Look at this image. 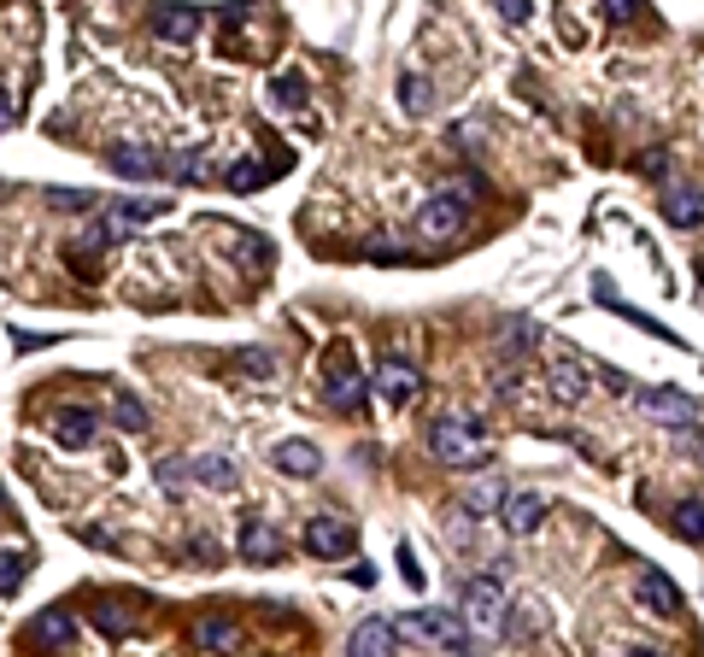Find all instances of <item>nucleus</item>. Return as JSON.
I'll return each instance as SVG.
<instances>
[{"label": "nucleus", "mask_w": 704, "mask_h": 657, "mask_svg": "<svg viewBox=\"0 0 704 657\" xmlns=\"http://www.w3.org/2000/svg\"><path fill=\"white\" fill-rule=\"evenodd\" d=\"M235 364L253 370V376H271V370H276V358H271V353H253V346H247V353H235Z\"/></svg>", "instance_id": "36"}, {"label": "nucleus", "mask_w": 704, "mask_h": 657, "mask_svg": "<svg viewBox=\"0 0 704 657\" xmlns=\"http://www.w3.org/2000/svg\"><path fill=\"white\" fill-rule=\"evenodd\" d=\"M370 382H376V394L388 400V405H411V400H418L423 394V382H418V370H411L400 353H388L382 364H376V376H370Z\"/></svg>", "instance_id": "11"}, {"label": "nucleus", "mask_w": 704, "mask_h": 657, "mask_svg": "<svg viewBox=\"0 0 704 657\" xmlns=\"http://www.w3.org/2000/svg\"><path fill=\"white\" fill-rule=\"evenodd\" d=\"M664 218L681 223V230H698L704 223V189H670L664 194Z\"/></svg>", "instance_id": "25"}, {"label": "nucleus", "mask_w": 704, "mask_h": 657, "mask_svg": "<svg viewBox=\"0 0 704 657\" xmlns=\"http://www.w3.org/2000/svg\"><path fill=\"white\" fill-rule=\"evenodd\" d=\"M605 12L616 18V24H628V18L640 12V0H605Z\"/></svg>", "instance_id": "40"}, {"label": "nucleus", "mask_w": 704, "mask_h": 657, "mask_svg": "<svg viewBox=\"0 0 704 657\" xmlns=\"http://www.w3.org/2000/svg\"><path fill=\"white\" fill-rule=\"evenodd\" d=\"M464 628H475V634H500L505 628V587L493 582V575H482V582L464 587Z\"/></svg>", "instance_id": "4"}, {"label": "nucleus", "mask_w": 704, "mask_h": 657, "mask_svg": "<svg viewBox=\"0 0 704 657\" xmlns=\"http://www.w3.org/2000/svg\"><path fill=\"white\" fill-rule=\"evenodd\" d=\"M628 657H664V651H652V646H640V651H628Z\"/></svg>", "instance_id": "44"}, {"label": "nucleus", "mask_w": 704, "mask_h": 657, "mask_svg": "<svg viewBox=\"0 0 704 657\" xmlns=\"http://www.w3.org/2000/svg\"><path fill=\"white\" fill-rule=\"evenodd\" d=\"M352 546H359L352 517H312L305 523V552H318V558H346Z\"/></svg>", "instance_id": "10"}, {"label": "nucleus", "mask_w": 704, "mask_h": 657, "mask_svg": "<svg viewBox=\"0 0 704 657\" xmlns=\"http://www.w3.org/2000/svg\"><path fill=\"white\" fill-rule=\"evenodd\" d=\"M189 558H194V564H205V569H218V564H223V552H218V540L194 534V540H189Z\"/></svg>", "instance_id": "34"}, {"label": "nucleus", "mask_w": 704, "mask_h": 657, "mask_svg": "<svg viewBox=\"0 0 704 657\" xmlns=\"http://www.w3.org/2000/svg\"><path fill=\"white\" fill-rule=\"evenodd\" d=\"M112 423L130 428V435H148V405H141L135 394H118L112 400Z\"/></svg>", "instance_id": "30"}, {"label": "nucleus", "mask_w": 704, "mask_h": 657, "mask_svg": "<svg viewBox=\"0 0 704 657\" xmlns=\"http://www.w3.org/2000/svg\"><path fill=\"white\" fill-rule=\"evenodd\" d=\"M107 164L118 176L130 182H153V176H171V153H159L153 141H118V148L107 153Z\"/></svg>", "instance_id": "5"}, {"label": "nucleus", "mask_w": 704, "mask_h": 657, "mask_svg": "<svg viewBox=\"0 0 704 657\" xmlns=\"http://www.w3.org/2000/svg\"><path fill=\"white\" fill-rule=\"evenodd\" d=\"M429 452L446 469H470V464H487L493 458V435L475 417H434L429 423Z\"/></svg>", "instance_id": "1"}, {"label": "nucleus", "mask_w": 704, "mask_h": 657, "mask_svg": "<svg viewBox=\"0 0 704 657\" xmlns=\"http://www.w3.org/2000/svg\"><path fill=\"white\" fill-rule=\"evenodd\" d=\"M634 593H640V605H646L652 616H681V587L657 564H646L634 575Z\"/></svg>", "instance_id": "12"}, {"label": "nucleus", "mask_w": 704, "mask_h": 657, "mask_svg": "<svg viewBox=\"0 0 704 657\" xmlns=\"http://www.w3.org/2000/svg\"><path fill=\"white\" fill-rule=\"evenodd\" d=\"M94 628L107 634V640H130V634L141 628L135 599H94Z\"/></svg>", "instance_id": "19"}, {"label": "nucleus", "mask_w": 704, "mask_h": 657, "mask_svg": "<svg viewBox=\"0 0 704 657\" xmlns=\"http://www.w3.org/2000/svg\"><path fill=\"white\" fill-rule=\"evenodd\" d=\"M500 523H505V534L523 540V534H534L546 523V499H541V493H511V499L500 505Z\"/></svg>", "instance_id": "15"}, {"label": "nucleus", "mask_w": 704, "mask_h": 657, "mask_svg": "<svg viewBox=\"0 0 704 657\" xmlns=\"http://www.w3.org/2000/svg\"><path fill=\"white\" fill-rule=\"evenodd\" d=\"M53 335H24V328H18V335H12V346H18V353H36V346H48Z\"/></svg>", "instance_id": "42"}, {"label": "nucleus", "mask_w": 704, "mask_h": 657, "mask_svg": "<svg viewBox=\"0 0 704 657\" xmlns=\"http://www.w3.org/2000/svg\"><path fill=\"white\" fill-rule=\"evenodd\" d=\"M48 205H59V212H94V194L89 189H48Z\"/></svg>", "instance_id": "33"}, {"label": "nucleus", "mask_w": 704, "mask_h": 657, "mask_svg": "<svg viewBox=\"0 0 704 657\" xmlns=\"http://www.w3.org/2000/svg\"><path fill=\"white\" fill-rule=\"evenodd\" d=\"M12 118H18V100H12V89H7V82H0V130H7Z\"/></svg>", "instance_id": "41"}, {"label": "nucleus", "mask_w": 704, "mask_h": 657, "mask_svg": "<svg viewBox=\"0 0 704 657\" xmlns=\"http://www.w3.org/2000/svg\"><path fill=\"white\" fill-rule=\"evenodd\" d=\"M493 7H500L505 24H529V0H493Z\"/></svg>", "instance_id": "38"}, {"label": "nucleus", "mask_w": 704, "mask_h": 657, "mask_svg": "<svg viewBox=\"0 0 704 657\" xmlns=\"http://www.w3.org/2000/svg\"><path fill=\"white\" fill-rule=\"evenodd\" d=\"M189 482H200V487H212V493H230L241 476H235V464L223 458V452H200V458L189 464Z\"/></svg>", "instance_id": "23"}, {"label": "nucleus", "mask_w": 704, "mask_h": 657, "mask_svg": "<svg viewBox=\"0 0 704 657\" xmlns=\"http://www.w3.org/2000/svg\"><path fill=\"white\" fill-rule=\"evenodd\" d=\"M276 558H282V534L264 517H247L241 523V564H276Z\"/></svg>", "instance_id": "14"}, {"label": "nucleus", "mask_w": 704, "mask_h": 657, "mask_svg": "<svg viewBox=\"0 0 704 657\" xmlns=\"http://www.w3.org/2000/svg\"><path fill=\"white\" fill-rule=\"evenodd\" d=\"M159 487L164 493H182V487H189V464H164L159 458Z\"/></svg>", "instance_id": "35"}, {"label": "nucleus", "mask_w": 704, "mask_h": 657, "mask_svg": "<svg viewBox=\"0 0 704 657\" xmlns=\"http://www.w3.org/2000/svg\"><path fill=\"white\" fill-rule=\"evenodd\" d=\"M346 657H393V623L388 616H364L346 640Z\"/></svg>", "instance_id": "16"}, {"label": "nucleus", "mask_w": 704, "mask_h": 657, "mask_svg": "<svg viewBox=\"0 0 704 657\" xmlns=\"http://www.w3.org/2000/svg\"><path fill=\"white\" fill-rule=\"evenodd\" d=\"M552 394L564 400V405H582V400H587V364L575 358L570 346H564V353H557V364H552Z\"/></svg>", "instance_id": "20"}, {"label": "nucleus", "mask_w": 704, "mask_h": 657, "mask_svg": "<svg viewBox=\"0 0 704 657\" xmlns=\"http://www.w3.org/2000/svg\"><path fill=\"white\" fill-rule=\"evenodd\" d=\"M200 24H205V12L189 7V0H159L153 7V36L164 41V48H189V41L200 36Z\"/></svg>", "instance_id": "8"}, {"label": "nucleus", "mask_w": 704, "mask_h": 657, "mask_svg": "<svg viewBox=\"0 0 704 657\" xmlns=\"http://www.w3.org/2000/svg\"><path fill=\"white\" fill-rule=\"evenodd\" d=\"M112 246V235H107V223H94V230H82V241L71 246V271H82V276H94V264H100V253Z\"/></svg>", "instance_id": "26"}, {"label": "nucleus", "mask_w": 704, "mask_h": 657, "mask_svg": "<svg viewBox=\"0 0 704 657\" xmlns=\"http://www.w3.org/2000/svg\"><path fill=\"white\" fill-rule=\"evenodd\" d=\"M393 640H429L441 651H459V646H470V628L459 610H405L393 623Z\"/></svg>", "instance_id": "2"}, {"label": "nucleus", "mask_w": 704, "mask_h": 657, "mask_svg": "<svg viewBox=\"0 0 704 657\" xmlns=\"http://www.w3.org/2000/svg\"><path fill=\"white\" fill-rule=\"evenodd\" d=\"M400 569H405L411 587H423V569H418V558H411V540H400Z\"/></svg>", "instance_id": "39"}, {"label": "nucleus", "mask_w": 704, "mask_h": 657, "mask_svg": "<svg viewBox=\"0 0 704 657\" xmlns=\"http://www.w3.org/2000/svg\"><path fill=\"white\" fill-rule=\"evenodd\" d=\"M698 276H704V264H698Z\"/></svg>", "instance_id": "45"}, {"label": "nucleus", "mask_w": 704, "mask_h": 657, "mask_svg": "<svg viewBox=\"0 0 704 657\" xmlns=\"http://www.w3.org/2000/svg\"><path fill=\"white\" fill-rule=\"evenodd\" d=\"M0 523H24V517H12V499H7V487H0Z\"/></svg>", "instance_id": "43"}, {"label": "nucleus", "mask_w": 704, "mask_h": 657, "mask_svg": "<svg viewBox=\"0 0 704 657\" xmlns=\"http://www.w3.org/2000/svg\"><path fill=\"white\" fill-rule=\"evenodd\" d=\"M271 464L282 469V476H305V482H312L318 469H323V452H318L312 441H282V446L271 452Z\"/></svg>", "instance_id": "22"}, {"label": "nucleus", "mask_w": 704, "mask_h": 657, "mask_svg": "<svg viewBox=\"0 0 704 657\" xmlns=\"http://www.w3.org/2000/svg\"><path fill=\"white\" fill-rule=\"evenodd\" d=\"M464 223H470V200H459V194H434L423 212H418V235L423 241H452V235H464Z\"/></svg>", "instance_id": "7"}, {"label": "nucleus", "mask_w": 704, "mask_h": 657, "mask_svg": "<svg viewBox=\"0 0 704 657\" xmlns=\"http://www.w3.org/2000/svg\"><path fill=\"white\" fill-rule=\"evenodd\" d=\"M534 341H541V328H534L529 317H511V323H505V335H500V353L516 358V353H529Z\"/></svg>", "instance_id": "31"}, {"label": "nucleus", "mask_w": 704, "mask_h": 657, "mask_svg": "<svg viewBox=\"0 0 704 657\" xmlns=\"http://www.w3.org/2000/svg\"><path fill=\"white\" fill-rule=\"evenodd\" d=\"M194 646H205V651H235L241 646V628L230 623V616L205 610L200 623H194Z\"/></svg>", "instance_id": "24"}, {"label": "nucleus", "mask_w": 704, "mask_h": 657, "mask_svg": "<svg viewBox=\"0 0 704 657\" xmlns=\"http://www.w3.org/2000/svg\"><path fill=\"white\" fill-rule=\"evenodd\" d=\"M24 640H30L36 651H66V646L77 640V616H71L66 605L36 610V616H30V628H24Z\"/></svg>", "instance_id": "9"}, {"label": "nucleus", "mask_w": 704, "mask_h": 657, "mask_svg": "<svg viewBox=\"0 0 704 657\" xmlns=\"http://www.w3.org/2000/svg\"><path fill=\"white\" fill-rule=\"evenodd\" d=\"M24 575H30V558H24V552H7V546H0V593H18V587H24Z\"/></svg>", "instance_id": "32"}, {"label": "nucleus", "mask_w": 704, "mask_h": 657, "mask_svg": "<svg viewBox=\"0 0 704 657\" xmlns=\"http://www.w3.org/2000/svg\"><path fill=\"white\" fill-rule=\"evenodd\" d=\"M634 405L646 411L652 423H664V428H693V417H698V400L681 394V387H640Z\"/></svg>", "instance_id": "6"}, {"label": "nucleus", "mask_w": 704, "mask_h": 657, "mask_svg": "<svg viewBox=\"0 0 704 657\" xmlns=\"http://www.w3.org/2000/svg\"><path fill=\"white\" fill-rule=\"evenodd\" d=\"M400 100H405V112H411V118H423V112L434 107L429 77H423V71H405V77H400Z\"/></svg>", "instance_id": "28"}, {"label": "nucleus", "mask_w": 704, "mask_h": 657, "mask_svg": "<svg viewBox=\"0 0 704 657\" xmlns=\"http://www.w3.org/2000/svg\"><path fill=\"white\" fill-rule=\"evenodd\" d=\"M53 441L66 446V452L94 446V411H89V405H66V411L53 417Z\"/></svg>", "instance_id": "18"}, {"label": "nucleus", "mask_w": 704, "mask_h": 657, "mask_svg": "<svg viewBox=\"0 0 704 657\" xmlns=\"http://www.w3.org/2000/svg\"><path fill=\"white\" fill-rule=\"evenodd\" d=\"M364 387H370V376L359 370V358L346 346H335L329 353V376H323V400L335 411H364Z\"/></svg>", "instance_id": "3"}, {"label": "nucleus", "mask_w": 704, "mask_h": 657, "mask_svg": "<svg viewBox=\"0 0 704 657\" xmlns=\"http://www.w3.org/2000/svg\"><path fill=\"white\" fill-rule=\"evenodd\" d=\"M305 94H312V89H305V77H300V71H282V77L271 82V107H276V112H300V107H305Z\"/></svg>", "instance_id": "27"}, {"label": "nucleus", "mask_w": 704, "mask_h": 657, "mask_svg": "<svg viewBox=\"0 0 704 657\" xmlns=\"http://www.w3.org/2000/svg\"><path fill=\"white\" fill-rule=\"evenodd\" d=\"M288 171V159H271V164H259V159H241V164H230L223 171V189H235V194H259L271 176H282Z\"/></svg>", "instance_id": "21"}, {"label": "nucleus", "mask_w": 704, "mask_h": 657, "mask_svg": "<svg viewBox=\"0 0 704 657\" xmlns=\"http://www.w3.org/2000/svg\"><path fill=\"white\" fill-rule=\"evenodd\" d=\"M241 264H271V241H235Z\"/></svg>", "instance_id": "37"}, {"label": "nucleus", "mask_w": 704, "mask_h": 657, "mask_svg": "<svg viewBox=\"0 0 704 657\" xmlns=\"http://www.w3.org/2000/svg\"><path fill=\"white\" fill-rule=\"evenodd\" d=\"M153 218H164V200H118L112 212H107V235H112V241H123V235L148 230Z\"/></svg>", "instance_id": "13"}, {"label": "nucleus", "mask_w": 704, "mask_h": 657, "mask_svg": "<svg viewBox=\"0 0 704 657\" xmlns=\"http://www.w3.org/2000/svg\"><path fill=\"white\" fill-rule=\"evenodd\" d=\"M675 534L693 540V546H704V499H681L675 505Z\"/></svg>", "instance_id": "29"}, {"label": "nucleus", "mask_w": 704, "mask_h": 657, "mask_svg": "<svg viewBox=\"0 0 704 657\" xmlns=\"http://www.w3.org/2000/svg\"><path fill=\"white\" fill-rule=\"evenodd\" d=\"M505 499H511V493H505V476H500V469H482V476H475V487L464 493V517H500Z\"/></svg>", "instance_id": "17"}]
</instances>
